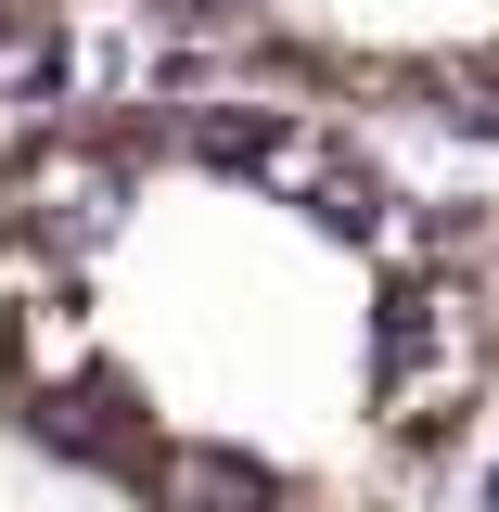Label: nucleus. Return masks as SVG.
Here are the masks:
<instances>
[{
    "label": "nucleus",
    "mask_w": 499,
    "mask_h": 512,
    "mask_svg": "<svg viewBox=\"0 0 499 512\" xmlns=\"http://www.w3.org/2000/svg\"><path fill=\"white\" fill-rule=\"evenodd\" d=\"M499 423L487 192L244 77L0 116V436L103 512H448Z\"/></svg>",
    "instance_id": "f257e3e1"
},
{
    "label": "nucleus",
    "mask_w": 499,
    "mask_h": 512,
    "mask_svg": "<svg viewBox=\"0 0 499 512\" xmlns=\"http://www.w3.org/2000/svg\"><path fill=\"white\" fill-rule=\"evenodd\" d=\"M180 77L295 90L423 154H499V0H116Z\"/></svg>",
    "instance_id": "f03ea898"
},
{
    "label": "nucleus",
    "mask_w": 499,
    "mask_h": 512,
    "mask_svg": "<svg viewBox=\"0 0 499 512\" xmlns=\"http://www.w3.org/2000/svg\"><path fill=\"white\" fill-rule=\"evenodd\" d=\"M64 26H77V0H0V103H13L39 64H52Z\"/></svg>",
    "instance_id": "7ed1b4c3"
},
{
    "label": "nucleus",
    "mask_w": 499,
    "mask_h": 512,
    "mask_svg": "<svg viewBox=\"0 0 499 512\" xmlns=\"http://www.w3.org/2000/svg\"><path fill=\"white\" fill-rule=\"evenodd\" d=\"M487 308H499V192H487Z\"/></svg>",
    "instance_id": "20e7f679"
}]
</instances>
